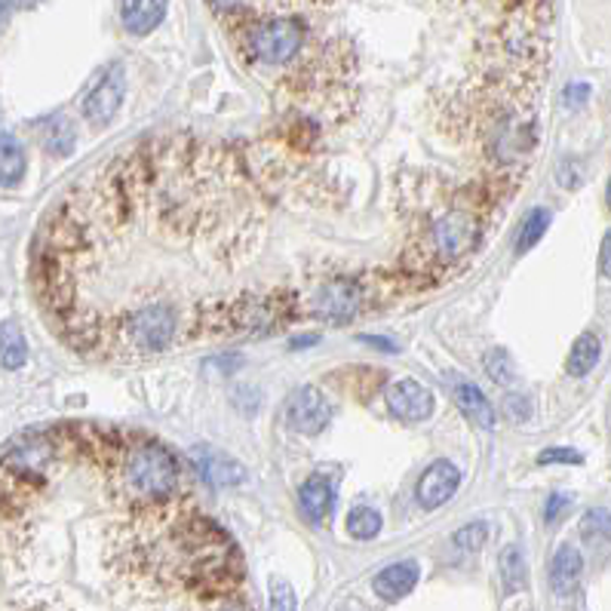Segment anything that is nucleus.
<instances>
[{
	"instance_id": "obj_28",
	"label": "nucleus",
	"mask_w": 611,
	"mask_h": 611,
	"mask_svg": "<svg viewBox=\"0 0 611 611\" xmlns=\"http://www.w3.org/2000/svg\"><path fill=\"white\" fill-rule=\"evenodd\" d=\"M587 99H590V86L587 84H569L565 93H562V102L569 105V108H581Z\"/></svg>"
},
{
	"instance_id": "obj_14",
	"label": "nucleus",
	"mask_w": 611,
	"mask_h": 611,
	"mask_svg": "<svg viewBox=\"0 0 611 611\" xmlns=\"http://www.w3.org/2000/svg\"><path fill=\"white\" fill-rule=\"evenodd\" d=\"M581 577H584V557L577 553V547L562 543L560 550L553 553V560H550V587H553V594H575Z\"/></svg>"
},
{
	"instance_id": "obj_6",
	"label": "nucleus",
	"mask_w": 611,
	"mask_h": 611,
	"mask_svg": "<svg viewBox=\"0 0 611 611\" xmlns=\"http://www.w3.org/2000/svg\"><path fill=\"white\" fill-rule=\"evenodd\" d=\"M388 408H391L393 418H400L406 425H418V421H427L433 415L437 403H433V393L427 391L421 381L400 378L388 391Z\"/></svg>"
},
{
	"instance_id": "obj_31",
	"label": "nucleus",
	"mask_w": 611,
	"mask_h": 611,
	"mask_svg": "<svg viewBox=\"0 0 611 611\" xmlns=\"http://www.w3.org/2000/svg\"><path fill=\"white\" fill-rule=\"evenodd\" d=\"M508 408L523 421V418H528V403L526 396H508Z\"/></svg>"
},
{
	"instance_id": "obj_18",
	"label": "nucleus",
	"mask_w": 611,
	"mask_h": 611,
	"mask_svg": "<svg viewBox=\"0 0 611 611\" xmlns=\"http://www.w3.org/2000/svg\"><path fill=\"white\" fill-rule=\"evenodd\" d=\"M501 581H504V594H520L526 587V557L516 543H510L501 550Z\"/></svg>"
},
{
	"instance_id": "obj_7",
	"label": "nucleus",
	"mask_w": 611,
	"mask_h": 611,
	"mask_svg": "<svg viewBox=\"0 0 611 611\" xmlns=\"http://www.w3.org/2000/svg\"><path fill=\"white\" fill-rule=\"evenodd\" d=\"M123 96H126V77L118 65V69L105 71L102 81L89 89V96L84 99V118L96 126L111 123L120 111V105H123Z\"/></svg>"
},
{
	"instance_id": "obj_5",
	"label": "nucleus",
	"mask_w": 611,
	"mask_h": 611,
	"mask_svg": "<svg viewBox=\"0 0 611 611\" xmlns=\"http://www.w3.org/2000/svg\"><path fill=\"white\" fill-rule=\"evenodd\" d=\"M283 418H286V425L292 430H298L305 437H317L332 421V403H329V396L323 391L307 384V388H298L289 396Z\"/></svg>"
},
{
	"instance_id": "obj_10",
	"label": "nucleus",
	"mask_w": 611,
	"mask_h": 611,
	"mask_svg": "<svg viewBox=\"0 0 611 611\" xmlns=\"http://www.w3.org/2000/svg\"><path fill=\"white\" fill-rule=\"evenodd\" d=\"M418 577H421L418 562L400 560L393 562V565H388V569H381V572L372 577V590L378 594V599H384V602H400L403 596H408L415 590Z\"/></svg>"
},
{
	"instance_id": "obj_34",
	"label": "nucleus",
	"mask_w": 611,
	"mask_h": 611,
	"mask_svg": "<svg viewBox=\"0 0 611 611\" xmlns=\"http://www.w3.org/2000/svg\"><path fill=\"white\" fill-rule=\"evenodd\" d=\"M10 7H13V0H0V22L7 19V13H10Z\"/></svg>"
},
{
	"instance_id": "obj_20",
	"label": "nucleus",
	"mask_w": 611,
	"mask_h": 611,
	"mask_svg": "<svg viewBox=\"0 0 611 611\" xmlns=\"http://www.w3.org/2000/svg\"><path fill=\"white\" fill-rule=\"evenodd\" d=\"M581 538L590 547H602L611 541V513L606 508H594L581 520Z\"/></svg>"
},
{
	"instance_id": "obj_24",
	"label": "nucleus",
	"mask_w": 611,
	"mask_h": 611,
	"mask_svg": "<svg viewBox=\"0 0 611 611\" xmlns=\"http://www.w3.org/2000/svg\"><path fill=\"white\" fill-rule=\"evenodd\" d=\"M47 148L52 154H69L74 148V130H71V123H52L50 130H47Z\"/></svg>"
},
{
	"instance_id": "obj_2",
	"label": "nucleus",
	"mask_w": 611,
	"mask_h": 611,
	"mask_svg": "<svg viewBox=\"0 0 611 611\" xmlns=\"http://www.w3.org/2000/svg\"><path fill=\"white\" fill-rule=\"evenodd\" d=\"M482 240V219L471 209H449L430 228V253L440 265H455L474 253Z\"/></svg>"
},
{
	"instance_id": "obj_3",
	"label": "nucleus",
	"mask_w": 611,
	"mask_h": 611,
	"mask_svg": "<svg viewBox=\"0 0 611 611\" xmlns=\"http://www.w3.org/2000/svg\"><path fill=\"white\" fill-rule=\"evenodd\" d=\"M305 47V28L295 19H271L255 25L249 35V52L265 65H286Z\"/></svg>"
},
{
	"instance_id": "obj_25",
	"label": "nucleus",
	"mask_w": 611,
	"mask_h": 611,
	"mask_svg": "<svg viewBox=\"0 0 611 611\" xmlns=\"http://www.w3.org/2000/svg\"><path fill=\"white\" fill-rule=\"evenodd\" d=\"M268 611H298L292 587L283 581H271V599H268Z\"/></svg>"
},
{
	"instance_id": "obj_13",
	"label": "nucleus",
	"mask_w": 611,
	"mask_h": 611,
	"mask_svg": "<svg viewBox=\"0 0 611 611\" xmlns=\"http://www.w3.org/2000/svg\"><path fill=\"white\" fill-rule=\"evenodd\" d=\"M167 16V0H120V22L130 35H151Z\"/></svg>"
},
{
	"instance_id": "obj_30",
	"label": "nucleus",
	"mask_w": 611,
	"mask_h": 611,
	"mask_svg": "<svg viewBox=\"0 0 611 611\" xmlns=\"http://www.w3.org/2000/svg\"><path fill=\"white\" fill-rule=\"evenodd\" d=\"M359 341H363V344H375V351H388V354H396V351H400L391 339H381V335H363Z\"/></svg>"
},
{
	"instance_id": "obj_11",
	"label": "nucleus",
	"mask_w": 611,
	"mask_h": 611,
	"mask_svg": "<svg viewBox=\"0 0 611 611\" xmlns=\"http://www.w3.org/2000/svg\"><path fill=\"white\" fill-rule=\"evenodd\" d=\"M449 388H452V400H455V406L464 412V418H467V421H474L476 427L492 430L494 408H492V403H489V396L479 391L474 381H467V378H449Z\"/></svg>"
},
{
	"instance_id": "obj_4",
	"label": "nucleus",
	"mask_w": 611,
	"mask_h": 611,
	"mask_svg": "<svg viewBox=\"0 0 611 611\" xmlns=\"http://www.w3.org/2000/svg\"><path fill=\"white\" fill-rule=\"evenodd\" d=\"M369 298H372V289L359 277H339V280H329L326 286L317 289L314 314L323 320L344 323V320H354L359 310L369 305Z\"/></svg>"
},
{
	"instance_id": "obj_8",
	"label": "nucleus",
	"mask_w": 611,
	"mask_h": 611,
	"mask_svg": "<svg viewBox=\"0 0 611 611\" xmlns=\"http://www.w3.org/2000/svg\"><path fill=\"white\" fill-rule=\"evenodd\" d=\"M461 486V471L452 464V461H433L430 467H427L425 474H421V479H418V489H415V494H418V504L427 510H437L442 508V504H449L452 498H455V492H459Z\"/></svg>"
},
{
	"instance_id": "obj_12",
	"label": "nucleus",
	"mask_w": 611,
	"mask_h": 611,
	"mask_svg": "<svg viewBox=\"0 0 611 611\" xmlns=\"http://www.w3.org/2000/svg\"><path fill=\"white\" fill-rule=\"evenodd\" d=\"M298 504H302V513L307 516V523L323 526L326 520L332 516V508H335L332 482L320 474L307 476L305 482H302V489H298Z\"/></svg>"
},
{
	"instance_id": "obj_27",
	"label": "nucleus",
	"mask_w": 611,
	"mask_h": 611,
	"mask_svg": "<svg viewBox=\"0 0 611 611\" xmlns=\"http://www.w3.org/2000/svg\"><path fill=\"white\" fill-rule=\"evenodd\" d=\"M569 508H572V498L562 492H553L550 498H547V504H543V520L553 526V523H560L562 516L569 513Z\"/></svg>"
},
{
	"instance_id": "obj_21",
	"label": "nucleus",
	"mask_w": 611,
	"mask_h": 611,
	"mask_svg": "<svg viewBox=\"0 0 611 611\" xmlns=\"http://www.w3.org/2000/svg\"><path fill=\"white\" fill-rule=\"evenodd\" d=\"M547 228H550V212L541 209V206H535L526 219H523L520 237H516V253L523 255V253H528L535 243H541V237L547 234Z\"/></svg>"
},
{
	"instance_id": "obj_22",
	"label": "nucleus",
	"mask_w": 611,
	"mask_h": 611,
	"mask_svg": "<svg viewBox=\"0 0 611 611\" xmlns=\"http://www.w3.org/2000/svg\"><path fill=\"white\" fill-rule=\"evenodd\" d=\"M486 541H489V523H486V520H474V523L461 526L459 531L452 535V547L461 550V553H476Z\"/></svg>"
},
{
	"instance_id": "obj_15",
	"label": "nucleus",
	"mask_w": 611,
	"mask_h": 611,
	"mask_svg": "<svg viewBox=\"0 0 611 611\" xmlns=\"http://www.w3.org/2000/svg\"><path fill=\"white\" fill-rule=\"evenodd\" d=\"M25 148L16 136L0 133V187H16L25 179Z\"/></svg>"
},
{
	"instance_id": "obj_29",
	"label": "nucleus",
	"mask_w": 611,
	"mask_h": 611,
	"mask_svg": "<svg viewBox=\"0 0 611 611\" xmlns=\"http://www.w3.org/2000/svg\"><path fill=\"white\" fill-rule=\"evenodd\" d=\"M599 273L611 280V231H606V237H602V249H599Z\"/></svg>"
},
{
	"instance_id": "obj_9",
	"label": "nucleus",
	"mask_w": 611,
	"mask_h": 611,
	"mask_svg": "<svg viewBox=\"0 0 611 611\" xmlns=\"http://www.w3.org/2000/svg\"><path fill=\"white\" fill-rule=\"evenodd\" d=\"M191 459H194V467L200 471V476H204L209 486H216V489H231V486H240L246 479L237 461L219 452V449L200 445V449H194Z\"/></svg>"
},
{
	"instance_id": "obj_16",
	"label": "nucleus",
	"mask_w": 611,
	"mask_h": 611,
	"mask_svg": "<svg viewBox=\"0 0 611 611\" xmlns=\"http://www.w3.org/2000/svg\"><path fill=\"white\" fill-rule=\"evenodd\" d=\"M602 357V341L596 332H584L577 335L572 351H569V359H565V369L572 378H584L596 369V363Z\"/></svg>"
},
{
	"instance_id": "obj_26",
	"label": "nucleus",
	"mask_w": 611,
	"mask_h": 611,
	"mask_svg": "<svg viewBox=\"0 0 611 611\" xmlns=\"http://www.w3.org/2000/svg\"><path fill=\"white\" fill-rule=\"evenodd\" d=\"M538 464H541V467H547V464H584V455L575 452V449L550 445V449H543L541 455H538Z\"/></svg>"
},
{
	"instance_id": "obj_35",
	"label": "nucleus",
	"mask_w": 611,
	"mask_h": 611,
	"mask_svg": "<svg viewBox=\"0 0 611 611\" xmlns=\"http://www.w3.org/2000/svg\"><path fill=\"white\" fill-rule=\"evenodd\" d=\"M606 200H609V209H611V179H609V187H606Z\"/></svg>"
},
{
	"instance_id": "obj_19",
	"label": "nucleus",
	"mask_w": 611,
	"mask_h": 611,
	"mask_svg": "<svg viewBox=\"0 0 611 611\" xmlns=\"http://www.w3.org/2000/svg\"><path fill=\"white\" fill-rule=\"evenodd\" d=\"M381 526H384V520H381V513L375 508H354L347 513V531H351V538H357V541H372L381 535Z\"/></svg>"
},
{
	"instance_id": "obj_1",
	"label": "nucleus",
	"mask_w": 611,
	"mask_h": 611,
	"mask_svg": "<svg viewBox=\"0 0 611 611\" xmlns=\"http://www.w3.org/2000/svg\"><path fill=\"white\" fill-rule=\"evenodd\" d=\"M108 464L114 474V494L126 504H160L179 489V461L160 442H120Z\"/></svg>"
},
{
	"instance_id": "obj_23",
	"label": "nucleus",
	"mask_w": 611,
	"mask_h": 611,
	"mask_svg": "<svg viewBox=\"0 0 611 611\" xmlns=\"http://www.w3.org/2000/svg\"><path fill=\"white\" fill-rule=\"evenodd\" d=\"M482 366H486V372L492 378L494 384H513L516 381V369H513V359H510L508 351H501V347H494L489 351L486 357H482Z\"/></svg>"
},
{
	"instance_id": "obj_32",
	"label": "nucleus",
	"mask_w": 611,
	"mask_h": 611,
	"mask_svg": "<svg viewBox=\"0 0 611 611\" xmlns=\"http://www.w3.org/2000/svg\"><path fill=\"white\" fill-rule=\"evenodd\" d=\"M320 335H302V339H292V347L298 351V347H305V344H317Z\"/></svg>"
},
{
	"instance_id": "obj_17",
	"label": "nucleus",
	"mask_w": 611,
	"mask_h": 611,
	"mask_svg": "<svg viewBox=\"0 0 611 611\" xmlns=\"http://www.w3.org/2000/svg\"><path fill=\"white\" fill-rule=\"evenodd\" d=\"M0 363L7 369H22L28 363V344L16 323H0Z\"/></svg>"
},
{
	"instance_id": "obj_33",
	"label": "nucleus",
	"mask_w": 611,
	"mask_h": 611,
	"mask_svg": "<svg viewBox=\"0 0 611 611\" xmlns=\"http://www.w3.org/2000/svg\"><path fill=\"white\" fill-rule=\"evenodd\" d=\"M212 7H219V10H234V7H240L243 0H209Z\"/></svg>"
}]
</instances>
